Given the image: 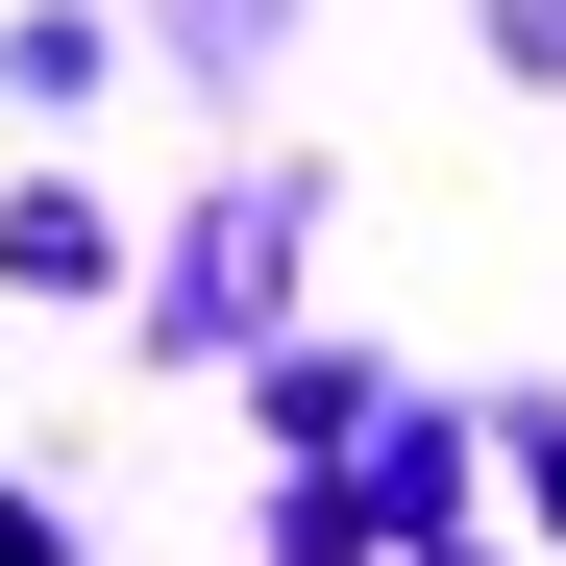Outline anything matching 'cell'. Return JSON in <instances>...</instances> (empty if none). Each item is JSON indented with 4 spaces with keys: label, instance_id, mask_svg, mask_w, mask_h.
<instances>
[{
    "label": "cell",
    "instance_id": "1",
    "mask_svg": "<svg viewBox=\"0 0 566 566\" xmlns=\"http://www.w3.org/2000/svg\"><path fill=\"white\" fill-rule=\"evenodd\" d=\"M0 566H74V542H50V493H0Z\"/></svg>",
    "mask_w": 566,
    "mask_h": 566
}]
</instances>
